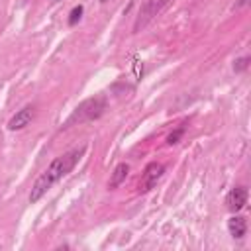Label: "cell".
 Returning a JSON list of instances; mask_svg holds the SVG:
<instances>
[{
	"mask_svg": "<svg viewBox=\"0 0 251 251\" xmlns=\"http://www.w3.org/2000/svg\"><path fill=\"white\" fill-rule=\"evenodd\" d=\"M247 188L245 186H235V188H231L229 192H227V196H226V206H227V210L229 212H239L245 204H247Z\"/></svg>",
	"mask_w": 251,
	"mask_h": 251,
	"instance_id": "obj_5",
	"label": "cell"
},
{
	"mask_svg": "<svg viewBox=\"0 0 251 251\" xmlns=\"http://www.w3.org/2000/svg\"><path fill=\"white\" fill-rule=\"evenodd\" d=\"M82 12H84V6L82 4H78V6H75L71 12H69V25H76L78 24V20L82 18Z\"/></svg>",
	"mask_w": 251,
	"mask_h": 251,
	"instance_id": "obj_10",
	"label": "cell"
},
{
	"mask_svg": "<svg viewBox=\"0 0 251 251\" xmlns=\"http://www.w3.org/2000/svg\"><path fill=\"white\" fill-rule=\"evenodd\" d=\"M33 120V106H24L22 110H18L10 122H8V129L12 131H18V129H24L25 126H29V122Z\"/></svg>",
	"mask_w": 251,
	"mask_h": 251,
	"instance_id": "obj_6",
	"label": "cell"
},
{
	"mask_svg": "<svg viewBox=\"0 0 251 251\" xmlns=\"http://www.w3.org/2000/svg\"><path fill=\"white\" fill-rule=\"evenodd\" d=\"M127 173H129V165L127 163H120L116 165L112 176H110V182H108V188H118L126 178H127Z\"/></svg>",
	"mask_w": 251,
	"mask_h": 251,
	"instance_id": "obj_8",
	"label": "cell"
},
{
	"mask_svg": "<svg viewBox=\"0 0 251 251\" xmlns=\"http://www.w3.org/2000/svg\"><path fill=\"white\" fill-rule=\"evenodd\" d=\"M227 231H229V235H231L233 239H241V237L247 233V222H245V218H241V216H231V218L227 220Z\"/></svg>",
	"mask_w": 251,
	"mask_h": 251,
	"instance_id": "obj_7",
	"label": "cell"
},
{
	"mask_svg": "<svg viewBox=\"0 0 251 251\" xmlns=\"http://www.w3.org/2000/svg\"><path fill=\"white\" fill-rule=\"evenodd\" d=\"M84 151H86V147L80 145V147H75V149H71V151L59 155L57 159H53L51 165H49V167L37 176V180L33 182L31 192H29V202L35 204L37 200H41L43 194H45L55 182H59L63 176H67V175L76 167V163L80 161V157L84 155Z\"/></svg>",
	"mask_w": 251,
	"mask_h": 251,
	"instance_id": "obj_1",
	"label": "cell"
},
{
	"mask_svg": "<svg viewBox=\"0 0 251 251\" xmlns=\"http://www.w3.org/2000/svg\"><path fill=\"white\" fill-rule=\"evenodd\" d=\"M247 4H249V0H239V2H237V4L233 6V8H235V10H239V8H243V6H247Z\"/></svg>",
	"mask_w": 251,
	"mask_h": 251,
	"instance_id": "obj_12",
	"label": "cell"
},
{
	"mask_svg": "<svg viewBox=\"0 0 251 251\" xmlns=\"http://www.w3.org/2000/svg\"><path fill=\"white\" fill-rule=\"evenodd\" d=\"M169 2H171V0H145V2L141 4V8H139V14H137L135 22H133V31H135V33L141 31L151 20H155V18L161 14V10H163Z\"/></svg>",
	"mask_w": 251,
	"mask_h": 251,
	"instance_id": "obj_3",
	"label": "cell"
},
{
	"mask_svg": "<svg viewBox=\"0 0 251 251\" xmlns=\"http://www.w3.org/2000/svg\"><path fill=\"white\" fill-rule=\"evenodd\" d=\"M184 131H186V124H180L175 131L169 133V137H167V145H176V143L180 141V137L184 135Z\"/></svg>",
	"mask_w": 251,
	"mask_h": 251,
	"instance_id": "obj_9",
	"label": "cell"
},
{
	"mask_svg": "<svg viewBox=\"0 0 251 251\" xmlns=\"http://www.w3.org/2000/svg\"><path fill=\"white\" fill-rule=\"evenodd\" d=\"M100 2H106V0H100Z\"/></svg>",
	"mask_w": 251,
	"mask_h": 251,
	"instance_id": "obj_14",
	"label": "cell"
},
{
	"mask_svg": "<svg viewBox=\"0 0 251 251\" xmlns=\"http://www.w3.org/2000/svg\"><path fill=\"white\" fill-rule=\"evenodd\" d=\"M163 173H165V165L163 163H157V161L149 163L143 169V175H141V180H139V192H149L151 188H155L159 178L163 176Z\"/></svg>",
	"mask_w": 251,
	"mask_h": 251,
	"instance_id": "obj_4",
	"label": "cell"
},
{
	"mask_svg": "<svg viewBox=\"0 0 251 251\" xmlns=\"http://www.w3.org/2000/svg\"><path fill=\"white\" fill-rule=\"evenodd\" d=\"M53 2H59V0H53Z\"/></svg>",
	"mask_w": 251,
	"mask_h": 251,
	"instance_id": "obj_13",
	"label": "cell"
},
{
	"mask_svg": "<svg viewBox=\"0 0 251 251\" xmlns=\"http://www.w3.org/2000/svg\"><path fill=\"white\" fill-rule=\"evenodd\" d=\"M106 110V98L104 96H94V98H86L84 102H80L73 114L67 118V122L63 124V127H71L76 124H86V122H94L98 120Z\"/></svg>",
	"mask_w": 251,
	"mask_h": 251,
	"instance_id": "obj_2",
	"label": "cell"
},
{
	"mask_svg": "<svg viewBox=\"0 0 251 251\" xmlns=\"http://www.w3.org/2000/svg\"><path fill=\"white\" fill-rule=\"evenodd\" d=\"M249 61H251V59H249L247 55H245V57L235 59V63H233V71H235V73H243V71L249 67Z\"/></svg>",
	"mask_w": 251,
	"mask_h": 251,
	"instance_id": "obj_11",
	"label": "cell"
}]
</instances>
